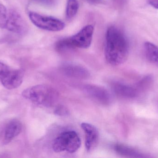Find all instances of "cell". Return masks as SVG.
<instances>
[{"label": "cell", "mask_w": 158, "mask_h": 158, "mask_svg": "<svg viewBox=\"0 0 158 158\" xmlns=\"http://www.w3.org/2000/svg\"><path fill=\"white\" fill-rule=\"evenodd\" d=\"M129 45L124 33L111 26L106 33L105 54L107 61L112 66L122 65L128 58Z\"/></svg>", "instance_id": "cell-1"}, {"label": "cell", "mask_w": 158, "mask_h": 158, "mask_svg": "<svg viewBox=\"0 0 158 158\" xmlns=\"http://www.w3.org/2000/svg\"><path fill=\"white\" fill-rule=\"evenodd\" d=\"M22 95L35 105L45 108L53 106L59 96L55 89L47 84H39L30 87L24 90Z\"/></svg>", "instance_id": "cell-2"}, {"label": "cell", "mask_w": 158, "mask_h": 158, "mask_svg": "<svg viewBox=\"0 0 158 158\" xmlns=\"http://www.w3.org/2000/svg\"><path fill=\"white\" fill-rule=\"evenodd\" d=\"M81 146V140L74 131H67L60 134L54 140L52 149L56 153L66 152L73 154L77 152Z\"/></svg>", "instance_id": "cell-3"}, {"label": "cell", "mask_w": 158, "mask_h": 158, "mask_svg": "<svg viewBox=\"0 0 158 158\" xmlns=\"http://www.w3.org/2000/svg\"><path fill=\"white\" fill-rule=\"evenodd\" d=\"M29 17L36 27L49 31H60L64 29L65 26L64 23L58 19L43 15L36 12H30Z\"/></svg>", "instance_id": "cell-4"}, {"label": "cell", "mask_w": 158, "mask_h": 158, "mask_svg": "<svg viewBox=\"0 0 158 158\" xmlns=\"http://www.w3.org/2000/svg\"><path fill=\"white\" fill-rule=\"evenodd\" d=\"M94 28L92 25L85 26L79 32L69 38L67 41L71 47L86 49L90 47L93 41Z\"/></svg>", "instance_id": "cell-5"}, {"label": "cell", "mask_w": 158, "mask_h": 158, "mask_svg": "<svg viewBox=\"0 0 158 158\" xmlns=\"http://www.w3.org/2000/svg\"><path fill=\"white\" fill-rule=\"evenodd\" d=\"M5 29L14 33L23 34L27 30V26L21 15L17 11L14 9H8Z\"/></svg>", "instance_id": "cell-6"}, {"label": "cell", "mask_w": 158, "mask_h": 158, "mask_svg": "<svg viewBox=\"0 0 158 158\" xmlns=\"http://www.w3.org/2000/svg\"><path fill=\"white\" fill-rule=\"evenodd\" d=\"M24 73L21 70H8L0 77L2 84L9 90L19 87L23 81Z\"/></svg>", "instance_id": "cell-7"}, {"label": "cell", "mask_w": 158, "mask_h": 158, "mask_svg": "<svg viewBox=\"0 0 158 158\" xmlns=\"http://www.w3.org/2000/svg\"><path fill=\"white\" fill-rule=\"evenodd\" d=\"M81 127L85 135V147L87 152H90L96 147L99 139V134L94 125L86 122L81 124Z\"/></svg>", "instance_id": "cell-8"}, {"label": "cell", "mask_w": 158, "mask_h": 158, "mask_svg": "<svg viewBox=\"0 0 158 158\" xmlns=\"http://www.w3.org/2000/svg\"><path fill=\"white\" fill-rule=\"evenodd\" d=\"M82 88L89 96L102 104H108L110 102V95L104 88L94 85H85Z\"/></svg>", "instance_id": "cell-9"}, {"label": "cell", "mask_w": 158, "mask_h": 158, "mask_svg": "<svg viewBox=\"0 0 158 158\" xmlns=\"http://www.w3.org/2000/svg\"><path fill=\"white\" fill-rule=\"evenodd\" d=\"M21 130L22 126L20 122L16 120L11 121L5 129L3 143L4 144L9 143L19 134Z\"/></svg>", "instance_id": "cell-10"}, {"label": "cell", "mask_w": 158, "mask_h": 158, "mask_svg": "<svg viewBox=\"0 0 158 158\" xmlns=\"http://www.w3.org/2000/svg\"><path fill=\"white\" fill-rule=\"evenodd\" d=\"M63 72L69 77L78 79H87L89 73L86 69L77 65H69L63 67Z\"/></svg>", "instance_id": "cell-11"}, {"label": "cell", "mask_w": 158, "mask_h": 158, "mask_svg": "<svg viewBox=\"0 0 158 158\" xmlns=\"http://www.w3.org/2000/svg\"><path fill=\"white\" fill-rule=\"evenodd\" d=\"M114 149L119 155L127 157L143 158L148 157L139 150L124 145H116Z\"/></svg>", "instance_id": "cell-12"}, {"label": "cell", "mask_w": 158, "mask_h": 158, "mask_svg": "<svg viewBox=\"0 0 158 158\" xmlns=\"http://www.w3.org/2000/svg\"><path fill=\"white\" fill-rule=\"evenodd\" d=\"M112 87L115 93L123 97L134 98L137 95V92L134 88L120 83H114Z\"/></svg>", "instance_id": "cell-13"}, {"label": "cell", "mask_w": 158, "mask_h": 158, "mask_svg": "<svg viewBox=\"0 0 158 158\" xmlns=\"http://www.w3.org/2000/svg\"><path fill=\"white\" fill-rule=\"evenodd\" d=\"M144 52L148 61L158 67V46L146 42L144 44Z\"/></svg>", "instance_id": "cell-14"}, {"label": "cell", "mask_w": 158, "mask_h": 158, "mask_svg": "<svg viewBox=\"0 0 158 158\" xmlns=\"http://www.w3.org/2000/svg\"><path fill=\"white\" fill-rule=\"evenodd\" d=\"M79 5L77 0H68L66 10V16L67 19L73 18L77 13Z\"/></svg>", "instance_id": "cell-15"}, {"label": "cell", "mask_w": 158, "mask_h": 158, "mask_svg": "<svg viewBox=\"0 0 158 158\" xmlns=\"http://www.w3.org/2000/svg\"><path fill=\"white\" fill-rule=\"evenodd\" d=\"M8 9L2 4L0 3V28L5 29L8 17Z\"/></svg>", "instance_id": "cell-16"}, {"label": "cell", "mask_w": 158, "mask_h": 158, "mask_svg": "<svg viewBox=\"0 0 158 158\" xmlns=\"http://www.w3.org/2000/svg\"><path fill=\"white\" fill-rule=\"evenodd\" d=\"M55 114L60 117H64L69 114V110L65 107L63 105L58 106L54 111Z\"/></svg>", "instance_id": "cell-17"}, {"label": "cell", "mask_w": 158, "mask_h": 158, "mask_svg": "<svg viewBox=\"0 0 158 158\" xmlns=\"http://www.w3.org/2000/svg\"><path fill=\"white\" fill-rule=\"evenodd\" d=\"M9 70V68L4 63L0 62V77Z\"/></svg>", "instance_id": "cell-18"}, {"label": "cell", "mask_w": 158, "mask_h": 158, "mask_svg": "<svg viewBox=\"0 0 158 158\" xmlns=\"http://www.w3.org/2000/svg\"><path fill=\"white\" fill-rule=\"evenodd\" d=\"M148 3L154 8L158 9V0H148Z\"/></svg>", "instance_id": "cell-19"}]
</instances>
